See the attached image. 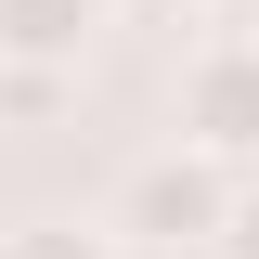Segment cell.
Segmentation results:
<instances>
[{"mask_svg":"<svg viewBox=\"0 0 259 259\" xmlns=\"http://www.w3.org/2000/svg\"><path fill=\"white\" fill-rule=\"evenodd\" d=\"M233 168L221 156H194V143H168V156H143L117 182V233H143V246H221V221H233Z\"/></svg>","mask_w":259,"mask_h":259,"instance_id":"obj_1","label":"cell"},{"mask_svg":"<svg viewBox=\"0 0 259 259\" xmlns=\"http://www.w3.org/2000/svg\"><path fill=\"white\" fill-rule=\"evenodd\" d=\"M182 143L221 156V168L259 156V39H246V26H221L207 52L182 65Z\"/></svg>","mask_w":259,"mask_h":259,"instance_id":"obj_2","label":"cell"},{"mask_svg":"<svg viewBox=\"0 0 259 259\" xmlns=\"http://www.w3.org/2000/svg\"><path fill=\"white\" fill-rule=\"evenodd\" d=\"M91 26H104V0H0V65H91Z\"/></svg>","mask_w":259,"mask_h":259,"instance_id":"obj_3","label":"cell"},{"mask_svg":"<svg viewBox=\"0 0 259 259\" xmlns=\"http://www.w3.org/2000/svg\"><path fill=\"white\" fill-rule=\"evenodd\" d=\"M117 246H130L117 221H13L0 233V259H117Z\"/></svg>","mask_w":259,"mask_h":259,"instance_id":"obj_4","label":"cell"},{"mask_svg":"<svg viewBox=\"0 0 259 259\" xmlns=\"http://www.w3.org/2000/svg\"><path fill=\"white\" fill-rule=\"evenodd\" d=\"M65 104H78L65 65H0V130H39V117H65Z\"/></svg>","mask_w":259,"mask_h":259,"instance_id":"obj_5","label":"cell"},{"mask_svg":"<svg viewBox=\"0 0 259 259\" xmlns=\"http://www.w3.org/2000/svg\"><path fill=\"white\" fill-rule=\"evenodd\" d=\"M221 259H259V182L233 194V221H221Z\"/></svg>","mask_w":259,"mask_h":259,"instance_id":"obj_6","label":"cell"},{"mask_svg":"<svg viewBox=\"0 0 259 259\" xmlns=\"http://www.w3.org/2000/svg\"><path fill=\"white\" fill-rule=\"evenodd\" d=\"M194 13H233V0H194Z\"/></svg>","mask_w":259,"mask_h":259,"instance_id":"obj_7","label":"cell"}]
</instances>
